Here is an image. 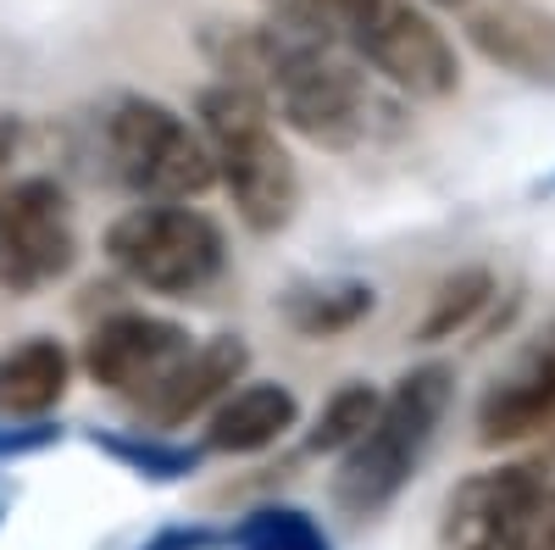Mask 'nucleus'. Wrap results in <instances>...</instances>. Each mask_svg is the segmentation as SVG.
Returning a JSON list of instances; mask_svg holds the SVG:
<instances>
[{"instance_id": "obj_1", "label": "nucleus", "mask_w": 555, "mask_h": 550, "mask_svg": "<svg viewBox=\"0 0 555 550\" xmlns=\"http://www.w3.org/2000/svg\"><path fill=\"white\" fill-rule=\"evenodd\" d=\"M206 56L228 84L250 89L267 112H278L311 145L361 151L400 128V106L366 78V67L345 44L289 17L222 23L206 34Z\"/></svg>"}, {"instance_id": "obj_2", "label": "nucleus", "mask_w": 555, "mask_h": 550, "mask_svg": "<svg viewBox=\"0 0 555 550\" xmlns=\"http://www.w3.org/2000/svg\"><path fill=\"white\" fill-rule=\"evenodd\" d=\"M272 17L328 34L334 44L373 67L384 84L416 101H444L461 89V62L423 0H267Z\"/></svg>"}, {"instance_id": "obj_3", "label": "nucleus", "mask_w": 555, "mask_h": 550, "mask_svg": "<svg viewBox=\"0 0 555 550\" xmlns=\"http://www.w3.org/2000/svg\"><path fill=\"white\" fill-rule=\"evenodd\" d=\"M450 395H455V373L444 361H428V367H411L378 400L373 423L345 445V462L334 473L339 512L378 517L389 507L405 489V478L416 473V462H423V450L434 445L444 411H450Z\"/></svg>"}, {"instance_id": "obj_4", "label": "nucleus", "mask_w": 555, "mask_h": 550, "mask_svg": "<svg viewBox=\"0 0 555 550\" xmlns=\"http://www.w3.org/2000/svg\"><path fill=\"white\" fill-rule=\"evenodd\" d=\"M201 128H206V151H211V167L222 178L228 201L245 217V228L256 234H278L295 206H300V172L289 162V151L278 145L272 133V112L240 84H211L201 89Z\"/></svg>"}, {"instance_id": "obj_5", "label": "nucleus", "mask_w": 555, "mask_h": 550, "mask_svg": "<svg viewBox=\"0 0 555 550\" xmlns=\"http://www.w3.org/2000/svg\"><path fill=\"white\" fill-rule=\"evenodd\" d=\"M106 156L117 178L156 201H195L217 183L206 133H195L172 106L151 95H128L106 117Z\"/></svg>"}, {"instance_id": "obj_6", "label": "nucleus", "mask_w": 555, "mask_h": 550, "mask_svg": "<svg viewBox=\"0 0 555 550\" xmlns=\"http://www.w3.org/2000/svg\"><path fill=\"white\" fill-rule=\"evenodd\" d=\"M106 251L133 284H145L156 295H195L228 261L222 228L183 201L139 206V212L117 217L106 234Z\"/></svg>"}, {"instance_id": "obj_7", "label": "nucleus", "mask_w": 555, "mask_h": 550, "mask_svg": "<svg viewBox=\"0 0 555 550\" xmlns=\"http://www.w3.org/2000/svg\"><path fill=\"white\" fill-rule=\"evenodd\" d=\"M73 256H78V234H73V206L62 183L23 178L12 190L0 183V290L28 295L62 279Z\"/></svg>"}, {"instance_id": "obj_8", "label": "nucleus", "mask_w": 555, "mask_h": 550, "mask_svg": "<svg viewBox=\"0 0 555 550\" xmlns=\"http://www.w3.org/2000/svg\"><path fill=\"white\" fill-rule=\"evenodd\" d=\"M190 356V334L167 317H151V311H117L106 323L89 334L83 345V373L95 379L101 389L112 395H128V400H145L156 395L172 367Z\"/></svg>"}, {"instance_id": "obj_9", "label": "nucleus", "mask_w": 555, "mask_h": 550, "mask_svg": "<svg viewBox=\"0 0 555 550\" xmlns=\"http://www.w3.org/2000/svg\"><path fill=\"white\" fill-rule=\"evenodd\" d=\"M544 489V462H505L461 478L444 507V550H512Z\"/></svg>"}, {"instance_id": "obj_10", "label": "nucleus", "mask_w": 555, "mask_h": 550, "mask_svg": "<svg viewBox=\"0 0 555 550\" xmlns=\"http://www.w3.org/2000/svg\"><path fill=\"white\" fill-rule=\"evenodd\" d=\"M467 39L478 51L517 73L522 84H544L555 89V12L539 0H467Z\"/></svg>"}, {"instance_id": "obj_11", "label": "nucleus", "mask_w": 555, "mask_h": 550, "mask_svg": "<svg viewBox=\"0 0 555 550\" xmlns=\"http://www.w3.org/2000/svg\"><path fill=\"white\" fill-rule=\"evenodd\" d=\"M539 429H555V329L478 406V439L483 445H517V439H533Z\"/></svg>"}, {"instance_id": "obj_12", "label": "nucleus", "mask_w": 555, "mask_h": 550, "mask_svg": "<svg viewBox=\"0 0 555 550\" xmlns=\"http://www.w3.org/2000/svg\"><path fill=\"white\" fill-rule=\"evenodd\" d=\"M245 367H250L245 340H240V334H217V340H206L201 350L183 356V361L172 367V379H167L156 395H145L139 406H145V418H151L156 429H178V423L201 418L211 400H222L228 389H234Z\"/></svg>"}, {"instance_id": "obj_13", "label": "nucleus", "mask_w": 555, "mask_h": 550, "mask_svg": "<svg viewBox=\"0 0 555 550\" xmlns=\"http://www.w3.org/2000/svg\"><path fill=\"white\" fill-rule=\"evenodd\" d=\"M300 418V400L284 384H245V389H228L206 423V445L222 456H256L272 439H284Z\"/></svg>"}, {"instance_id": "obj_14", "label": "nucleus", "mask_w": 555, "mask_h": 550, "mask_svg": "<svg viewBox=\"0 0 555 550\" xmlns=\"http://www.w3.org/2000/svg\"><path fill=\"white\" fill-rule=\"evenodd\" d=\"M73 361L56 340H28L0 356V418H39L67 395Z\"/></svg>"}, {"instance_id": "obj_15", "label": "nucleus", "mask_w": 555, "mask_h": 550, "mask_svg": "<svg viewBox=\"0 0 555 550\" xmlns=\"http://www.w3.org/2000/svg\"><path fill=\"white\" fill-rule=\"evenodd\" d=\"M366 311H373V284H356V279H328V284L295 290L284 300V317L306 340H334V334L356 329Z\"/></svg>"}, {"instance_id": "obj_16", "label": "nucleus", "mask_w": 555, "mask_h": 550, "mask_svg": "<svg viewBox=\"0 0 555 550\" xmlns=\"http://www.w3.org/2000/svg\"><path fill=\"white\" fill-rule=\"evenodd\" d=\"M489 290H494V279L483 267H467V272H455V279H444L439 290H434V306H428V317H423V329H416V340H450V334H461L473 323V317L489 306Z\"/></svg>"}, {"instance_id": "obj_17", "label": "nucleus", "mask_w": 555, "mask_h": 550, "mask_svg": "<svg viewBox=\"0 0 555 550\" xmlns=\"http://www.w3.org/2000/svg\"><path fill=\"white\" fill-rule=\"evenodd\" d=\"M234 550H334V545H328V534H322L306 512L267 507V512H250L234 528Z\"/></svg>"}, {"instance_id": "obj_18", "label": "nucleus", "mask_w": 555, "mask_h": 550, "mask_svg": "<svg viewBox=\"0 0 555 550\" xmlns=\"http://www.w3.org/2000/svg\"><path fill=\"white\" fill-rule=\"evenodd\" d=\"M378 389L373 384H345V389H334L328 395V406L317 411V429H311V450H345L366 423H373V411H378Z\"/></svg>"}, {"instance_id": "obj_19", "label": "nucleus", "mask_w": 555, "mask_h": 550, "mask_svg": "<svg viewBox=\"0 0 555 550\" xmlns=\"http://www.w3.org/2000/svg\"><path fill=\"white\" fill-rule=\"evenodd\" d=\"M512 550H555V489L539 495V507L522 523V534L512 539Z\"/></svg>"}, {"instance_id": "obj_20", "label": "nucleus", "mask_w": 555, "mask_h": 550, "mask_svg": "<svg viewBox=\"0 0 555 550\" xmlns=\"http://www.w3.org/2000/svg\"><path fill=\"white\" fill-rule=\"evenodd\" d=\"M17 140H23V128H17V117H0V183H7V172H12Z\"/></svg>"}, {"instance_id": "obj_21", "label": "nucleus", "mask_w": 555, "mask_h": 550, "mask_svg": "<svg viewBox=\"0 0 555 550\" xmlns=\"http://www.w3.org/2000/svg\"><path fill=\"white\" fill-rule=\"evenodd\" d=\"M206 545V534H172V539H162L156 550H201Z\"/></svg>"}, {"instance_id": "obj_22", "label": "nucleus", "mask_w": 555, "mask_h": 550, "mask_svg": "<svg viewBox=\"0 0 555 550\" xmlns=\"http://www.w3.org/2000/svg\"><path fill=\"white\" fill-rule=\"evenodd\" d=\"M423 7H467V0H423Z\"/></svg>"}]
</instances>
